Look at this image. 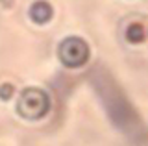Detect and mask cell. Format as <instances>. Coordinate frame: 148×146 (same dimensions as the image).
<instances>
[{"instance_id": "cell-3", "label": "cell", "mask_w": 148, "mask_h": 146, "mask_svg": "<svg viewBox=\"0 0 148 146\" xmlns=\"http://www.w3.org/2000/svg\"><path fill=\"white\" fill-rule=\"evenodd\" d=\"M30 19L35 22V24H46L54 15V10L46 0H37L30 6V11H28Z\"/></svg>"}, {"instance_id": "cell-4", "label": "cell", "mask_w": 148, "mask_h": 146, "mask_svg": "<svg viewBox=\"0 0 148 146\" xmlns=\"http://www.w3.org/2000/svg\"><path fill=\"white\" fill-rule=\"evenodd\" d=\"M124 37H126L128 43L139 44V43H143V41L146 39V30H145V26H143L141 22H132V24L126 28Z\"/></svg>"}, {"instance_id": "cell-5", "label": "cell", "mask_w": 148, "mask_h": 146, "mask_svg": "<svg viewBox=\"0 0 148 146\" xmlns=\"http://www.w3.org/2000/svg\"><path fill=\"white\" fill-rule=\"evenodd\" d=\"M13 94H15V87H13L11 83H2L0 85V100L8 102V100H11Z\"/></svg>"}, {"instance_id": "cell-2", "label": "cell", "mask_w": 148, "mask_h": 146, "mask_svg": "<svg viewBox=\"0 0 148 146\" xmlns=\"http://www.w3.org/2000/svg\"><path fill=\"white\" fill-rule=\"evenodd\" d=\"M58 56L65 67L78 68L85 65L87 59H89V44L82 37H76V35L65 37L58 46Z\"/></svg>"}, {"instance_id": "cell-1", "label": "cell", "mask_w": 148, "mask_h": 146, "mask_svg": "<svg viewBox=\"0 0 148 146\" xmlns=\"http://www.w3.org/2000/svg\"><path fill=\"white\" fill-rule=\"evenodd\" d=\"M50 111V98L39 87H26L17 100V113L28 120H39Z\"/></svg>"}]
</instances>
